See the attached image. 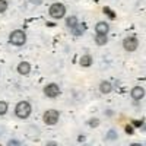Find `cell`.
<instances>
[{
    "mask_svg": "<svg viewBox=\"0 0 146 146\" xmlns=\"http://www.w3.org/2000/svg\"><path fill=\"white\" fill-rule=\"evenodd\" d=\"M15 114H16V117H19V118H28L29 114H31V104L27 102V101H21V102L16 105Z\"/></svg>",
    "mask_w": 146,
    "mask_h": 146,
    "instance_id": "6da1fadb",
    "label": "cell"
},
{
    "mask_svg": "<svg viewBox=\"0 0 146 146\" xmlns=\"http://www.w3.org/2000/svg\"><path fill=\"white\" fill-rule=\"evenodd\" d=\"M9 41H10V44H13V45H23V44H25V41H27V35H25V32H23V31L16 29V31H13V32L10 34Z\"/></svg>",
    "mask_w": 146,
    "mask_h": 146,
    "instance_id": "7a4b0ae2",
    "label": "cell"
},
{
    "mask_svg": "<svg viewBox=\"0 0 146 146\" xmlns=\"http://www.w3.org/2000/svg\"><path fill=\"white\" fill-rule=\"evenodd\" d=\"M66 13V7L62 3H54L50 6V16L54 18V19H60V18H63Z\"/></svg>",
    "mask_w": 146,
    "mask_h": 146,
    "instance_id": "3957f363",
    "label": "cell"
},
{
    "mask_svg": "<svg viewBox=\"0 0 146 146\" xmlns=\"http://www.w3.org/2000/svg\"><path fill=\"white\" fill-rule=\"evenodd\" d=\"M58 117H60L58 111H56V110H47L44 113V123L48 126H53L58 121Z\"/></svg>",
    "mask_w": 146,
    "mask_h": 146,
    "instance_id": "277c9868",
    "label": "cell"
},
{
    "mask_svg": "<svg viewBox=\"0 0 146 146\" xmlns=\"http://www.w3.org/2000/svg\"><path fill=\"white\" fill-rule=\"evenodd\" d=\"M123 47H124L126 51H135L139 47V40L136 38V36H127V38H124V41H123Z\"/></svg>",
    "mask_w": 146,
    "mask_h": 146,
    "instance_id": "5b68a950",
    "label": "cell"
},
{
    "mask_svg": "<svg viewBox=\"0 0 146 146\" xmlns=\"http://www.w3.org/2000/svg\"><path fill=\"white\" fill-rule=\"evenodd\" d=\"M44 94L48 96V98H56V96L60 95V88L57 86L56 83H48L47 86L44 88Z\"/></svg>",
    "mask_w": 146,
    "mask_h": 146,
    "instance_id": "8992f818",
    "label": "cell"
},
{
    "mask_svg": "<svg viewBox=\"0 0 146 146\" xmlns=\"http://www.w3.org/2000/svg\"><path fill=\"white\" fill-rule=\"evenodd\" d=\"M95 31H96L98 35H107L108 31H110V25L107 22H98L96 27H95Z\"/></svg>",
    "mask_w": 146,
    "mask_h": 146,
    "instance_id": "52a82bcc",
    "label": "cell"
},
{
    "mask_svg": "<svg viewBox=\"0 0 146 146\" xmlns=\"http://www.w3.org/2000/svg\"><path fill=\"white\" fill-rule=\"evenodd\" d=\"M145 96V89L142 88V86H135L131 89V98L133 100H136V101H139V100H142Z\"/></svg>",
    "mask_w": 146,
    "mask_h": 146,
    "instance_id": "ba28073f",
    "label": "cell"
},
{
    "mask_svg": "<svg viewBox=\"0 0 146 146\" xmlns=\"http://www.w3.org/2000/svg\"><path fill=\"white\" fill-rule=\"evenodd\" d=\"M18 72H19V75H28L31 72V64L28 62H21L18 64Z\"/></svg>",
    "mask_w": 146,
    "mask_h": 146,
    "instance_id": "9c48e42d",
    "label": "cell"
},
{
    "mask_svg": "<svg viewBox=\"0 0 146 146\" xmlns=\"http://www.w3.org/2000/svg\"><path fill=\"white\" fill-rule=\"evenodd\" d=\"M79 63H80V66H82V67H89V66L92 64V57H91L89 54H85V56H82V57H80Z\"/></svg>",
    "mask_w": 146,
    "mask_h": 146,
    "instance_id": "30bf717a",
    "label": "cell"
},
{
    "mask_svg": "<svg viewBox=\"0 0 146 146\" xmlns=\"http://www.w3.org/2000/svg\"><path fill=\"white\" fill-rule=\"evenodd\" d=\"M111 89H113V85L110 83V82H107V80L101 82V85H100L101 94H110V92H111Z\"/></svg>",
    "mask_w": 146,
    "mask_h": 146,
    "instance_id": "8fae6325",
    "label": "cell"
},
{
    "mask_svg": "<svg viewBox=\"0 0 146 146\" xmlns=\"http://www.w3.org/2000/svg\"><path fill=\"white\" fill-rule=\"evenodd\" d=\"M85 28H86V27H85L83 23H79V22H78L76 25L72 28V31H73V34H75V35H82V34L85 32Z\"/></svg>",
    "mask_w": 146,
    "mask_h": 146,
    "instance_id": "7c38bea8",
    "label": "cell"
},
{
    "mask_svg": "<svg viewBox=\"0 0 146 146\" xmlns=\"http://www.w3.org/2000/svg\"><path fill=\"white\" fill-rule=\"evenodd\" d=\"M107 41H108L107 35H96V36H95V42L98 44V45H105Z\"/></svg>",
    "mask_w": 146,
    "mask_h": 146,
    "instance_id": "4fadbf2b",
    "label": "cell"
},
{
    "mask_svg": "<svg viewBox=\"0 0 146 146\" xmlns=\"http://www.w3.org/2000/svg\"><path fill=\"white\" fill-rule=\"evenodd\" d=\"M76 23H78V18H76V16H70V18H67V21H66V25H67L70 29L75 27Z\"/></svg>",
    "mask_w": 146,
    "mask_h": 146,
    "instance_id": "5bb4252c",
    "label": "cell"
},
{
    "mask_svg": "<svg viewBox=\"0 0 146 146\" xmlns=\"http://www.w3.org/2000/svg\"><path fill=\"white\" fill-rule=\"evenodd\" d=\"M6 111H7V104L5 101H0V115L6 114Z\"/></svg>",
    "mask_w": 146,
    "mask_h": 146,
    "instance_id": "9a60e30c",
    "label": "cell"
},
{
    "mask_svg": "<svg viewBox=\"0 0 146 146\" xmlns=\"http://www.w3.org/2000/svg\"><path fill=\"white\" fill-rule=\"evenodd\" d=\"M6 9H7V2L6 0H0V13L6 12Z\"/></svg>",
    "mask_w": 146,
    "mask_h": 146,
    "instance_id": "2e32d148",
    "label": "cell"
},
{
    "mask_svg": "<svg viewBox=\"0 0 146 146\" xmlns=\"http://www.w3.org/2000/svg\"><path fill=\"white\" fill-rule=\"evenodd\" d=\"M7 146H21V143H19L18 140H10Z\"/></svg>",
    "mask_w": 146,
    "mask_h": 146,
    "instance_id": "e0dca14e",
    "label": "cell"
},
{
    "mask_svg": "<svg viewBox=\"0 0 146 146\" xmlns=\"http://www.w3.org/2000/svg\"><path fill=\"white\" fill-rule=\"evenodd\" d=\"M98 124H100V121H98V120H91V121H89V126H92V127L98 126Z\"/></svg>",
    "mask_w": 146,
    "mask_h": 146,
    "instance_id": "ac0fdd59",
    "label": "cell"
},
{
    "mask_svg": "<svg viewBox=\"0 0 146 146\" xmlns=\"http://www.w3.org/2000/svg\"><path fill=\"white\" fill-rule=\"evenodd\" d=\"M104 12H107V13H108L110 16H111V18H114V13H111V10H110L108 7H105V9H104Z\"/></svg>",
    "mask_w": 146,
    "mask_h": 146,
    "instance_id": "d6986e66",
    "label": "cell"
},
{
    "mask_svg": "<svg viewBox=\"0 0 146 146\" xmlns=\"http://www.w3.org/2000/svg\"><path fill=\"white\" fill-rule=\"evenodd\" d=\"M126 133H133V127L131 126H127L126 127Z\"/></svg>",
    "mask_w": 146,
    "mask_h": 146,
    "instance_id": "ffe728a7",
    "label": "cell"
},
{
    "mask_svg": "<svg viewBox=\"0 0 146 146\" xmlns=\"http://www.w3.org/2000/svg\"><path fill=\"white\" fill-rule=\"evenodd\" d=\"M108 137H110V139H113V137H115V133H114V131H110V135H108Z\"/></svg>",
    "mask_w": 146,
    "mask_h": 146,
    "instance_id": "44dd1931",
    "label": "cell"
},
{
    "mask_svg": "<svg viewBox=\"0 0 146 146\" xmlns=\"http://www.w3.org/2000/svg\"><path fill=\"white\" fill-rule=\"evenodd\" d=\"M47 146H57L56 142H50V143H47Z\"/></svg>",
    "mask_w": 146,
    "mask_h": 146,
    "instance_id": "7402d4cb",
    "label": "cell"
},
{
    "mask_svg": "<svg viewBox=\"0 0 146 146\" xmlns=\"http://www.w3.org/2000/svg\"><path fill=\"white\" fill-rule=\"evenodd\" d=\"M130 146H143V145H140V143H133V145H130Z\"/></svg>",
    "mask_w": 146,
    "mask_h": 146,
    "instance_id": "603a6c76",
    "label": "cell"
}]
</instances>
